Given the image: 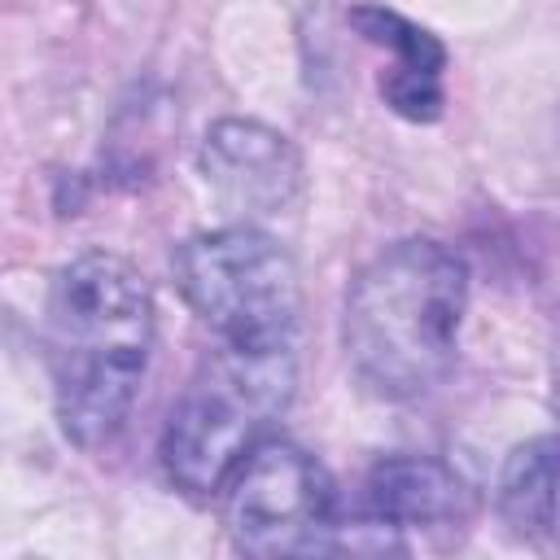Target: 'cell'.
Returning a JSON list of instances; mask_svg holds the SVG:
<instances>
[{
  "instance_id": "ba28073f",
  "label": "cell",
  "mask_w": 560,
  "mask_h": 560,
  "mask_svg": "<svg viewBox=\"0 0 560 560\" xmlns=\"http://www.w3.org/2000/svg\"><path fill=\"white\" fill-rule=\"evenodd\" d=\"M350 22L359 26L363 39L381 44L394 52V70L381 79V96L394 114L411 122H433L442 114V70H446V48L438 35L416 26L411 18L385 9V4H359L350 9Z\"/></svg>"
},
{
  "instance_id": "9c48e42d",
  "label": "cell",
  "mask_w": 560,
  "mask_h": 560,
  "mask_svg": "<svg viewBox=\"0 0 560 560\" xmlns=\"http://www.w3.org/2000/svg\"><path fill=\"white\" fill-rule=\"evenodd\" d=\"M494 512L512 538H547L560 521V438L538 433L508 451L494 486Z\"/></svg>"
},
{
  "instance_id": "277c9868",
  "label": "cell",
  "mask_w": 560,
  "mask_h": 560,
  "mask_svg": "<svg viewBox=\"0 0 560 560\" xmlns=\"http://www.w3.org/2000/svg\"><path fill=\"white\" fill-rule=\"evenodd\" d=\"M175 284L219 341L280 346L293 341L302 284L293 254L262 228L228 223L197 232L175 249Z\"/></svg>"
},
{
  "instance_id": "7a4b0ae2",
  "label": "cell",
  "mask_w": 560,
  "mask_h": 560,
  "mask_svg": "<svg viewBox=\"0 0 560 560\" xmlns=\"http://www.w3.org/2000/svg\"><path fill=\"white\" fill-rule=\"evenodd\" d=\"M464 311L468 262L433 236L394 241L346 289V363L389 402L424 398L455 368Z\"/></svg>"
},
{
  "instance_id": "3957f363",
  "label": "cell",
  "mask_w": 560,
  "mask_h": 560,
  "mask_svg": "<svg viewBox=\"0 0 560 560\" xmlns=\"http://www.w3.org/2000/svg\"><path fill=\"white\" fill-rule=\"evenodd\" d=\"M298 354L293 341L245 346L223 341L184 385L162 429V468L171 486L192 499L219 494L228 477L258 451L284 407L293 402Z\"/></svg>"
},
{
  "instance_id": "6da1fadb",
  "label": "cell",
  "mask_w": 560,
  "mask_h": 560,
  "mask_svg": "<svg viewBox=\"0 0 560 560\" xmlns=\"http://www.w3.org/2000/svg\"><path fill=\"white\" fill-rule=\"evenodd\" d=\"M153 354L149 280L109 249L70 258L44 302V359L61 433L96 451L131 416Z\"/></svg>"
},
{
  "instance_id": "5b68a950",
  "label": "cell",
  "mask_w": 560,
  "mask_h": 560,
  "mask_svg": "<svg viewBox=\"0 0 560 560\" xmlns=\"http://www.w3.org/2000/svg\"><path fill=\"white\" fill-rule=\"evenodd\" d=\"M223 525L245 556H315L337 547V494L298 442L267 438L223 486Z\"/></svg>"
},
{
  "instance_id": "8992f818",
  "label": "cell",
  "mask_w": 560,
  "mask_h": 560,
  "mask_svg": "<svg viewBox=\"0 0 560 560\" xmlns=\"http://www.w3.org/2000/svg\"><path fill=\"white\" fill-rule=\"evenodd\" d=\"M197 171L210 192L245 214H276L302 192L298 144L258 118H219L201 136Z\"/></svg>"
},
{
  "instance_id": "52a82bcc",
  "label": "cell",
  "mask_w": 560,
  "mask_h": 560,
  "mask_svg": "<svg viewBox=\"0 0 560 560\" xmlns=\"http://www.w3.org/2000/svg\"><path fill=\"white\" fill-rule=\"evenodd\" d=\"M363 503L372 525L385 529H438L459 525L472 512L468 481L433 455H389L372 464L363 481Z\"/></svg>"
}]
</instances>
